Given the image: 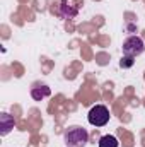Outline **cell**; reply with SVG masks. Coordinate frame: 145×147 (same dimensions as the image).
<instances>
[{"label":"cell","mask_w":145,"mask_h":147,"mask_svg":"<svg viewBox=\"0 0 145 147\" xmlns=\"http://www.w3.org/2000/svg\"><path fill=\"white\" fill-rule=\"evenodd\" d=\"M87 120L94 127H104L109 121V110L104 105H96L91 108L89 115H87Z\"/></svg>","instance_id":"7a4b0ae2"},{"label":"cell","mask_w":145,"mask_h":147,"mask_svg":"<svg viewBox=\"0 0 145 147\" xmlns=\"http://www.w3.org/2000/svg\"><path fill=\"white\" fill-rule=\"evenodd\" d=\"M50 94H51V89H50L48 86H44V84H36V86L31 89V96H33V99H36V101H41V99L48 98Z\"/></svg>","instance_id":"5b68a950"},{"label":"cell","mask_w":145,"mask_h":147,"mask_svg":"<svg viewBox=\"0 0 145 147\" xmlns=\"http://www.w3.org/2000/svg\"><path fill=\"white\" fill-rule=\"evenodd\" d=\"M145 50L144 39L138 36H130L123 41V53L128 57H138Z\"/></svg>","instance_id":"3957f363"},{"label":"cell","mask_w":145,"mask_h":147,"mask_svg":"<svg viewBox=\"0 0 145 147\" xmlns=\"http://www.w3.org/2000/svg\"><path fill=\"white\" fill-rule=\"evenodd\" d=\"M63 140H65L67 147H85L87 140H89V134L84 127H70L65 132Z\"/></svg>","instance_id":"6da1fadb"},{"label":"cell","mask_w":145,"mask_h":147,"mask_svg":"<svg viewBox=\"0 0 145 147\" xmlns=\"http://www.w3.org/2000/svg\"><path fill=\"white\" fill-rule=\"evenodd\" d=\"M133 58H135V57H128V55H125V57L121 58V62H119V67H123V69H130V67H133V63H135Z\"/></svg>","instance_id":"52a82bcc"},{"label":"cell","mask_w":145,"mask_h":147,"mask_svg":"<svg viewBox=\"0 0 145 147\" xmlns=\"http://www.w3.org/2000/svg\"><path fill=\"white\" fill-rule=\"evenodd\" d=\"M14 125H15L14 116H10L9 113H2L0 115V135H7L14 128Z\"/></svg>","instance_id":"277c9868"},{"label":"cell","mask_w":145,"mask_h":147,"mask_svg":"<svg viewBox=\"0 0 145 147\" xmlns=\"http://www.w3.org/2000/svg\"><path fill=\"white\" fill-rule=\"evenodd\" d=\"M119 142L114 135H104L99 139V147H118Z\"/></svg>","instance_id":"8992f818"}]
</instances>
